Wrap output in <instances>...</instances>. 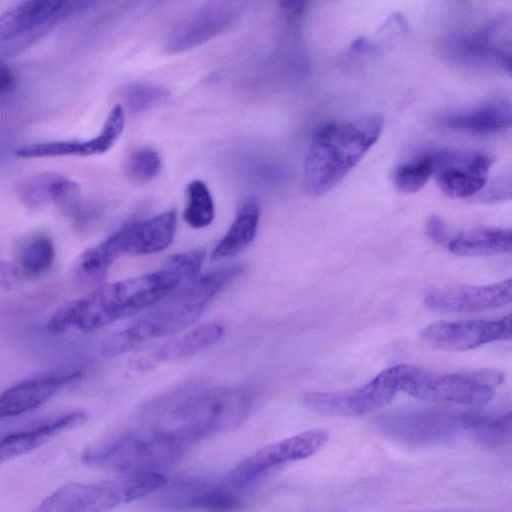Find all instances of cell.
<instances>
[{
    "mask_svg": "<svg viewBox=\"0 0 512 512\" xmlns=\"http://www.w3.org/2000/svg\"><path fill=\"white\" fill-rule=\"evenodd\" d=\"M204 256L203 249L178 253L158 270L105 284L82 298L71 300L54 312L47 322V330L59 334L76 327L91 332L137 315L194 280Z\"/></svg>",
    "mask_w": 512,
    "mask_h": 512,
    "instance_id": "cell-1",
    "label": "cell"
},
{
    "mask_svg": "<svg viewBox=\"0 0 512 512\" xmlns=\"http://www.w3.org/2000/svg\"><path fill=\"white\" fill-rule=\"evenodd\" d=\"M254 387L213 388L168 399L147 407L139 425L162 433L191 448L208 436L232 429L251 413Z\"/></svg>",
    "mask_w": 512,
    "mask_h": 512,
    "instance_id": "cell-2",
    "label": "cell"
},
{
    "mask_svg": "<svg viewBox=\"0 0 512 512\" xmlns=\"http://www.w3.org/2000/svg\"><path fill=\"white\" fill-rule=\"evenodd\" d=\"M241 266H229L197 276L110 336L101 354L110 358L138 345L179 333L193 324L209 303L242 272Z\"/></svg>",
    "mask_w": 512,
    "mask_h": 512,
    "instance_id": "cell-3",
    "label": "cell"
},
{
    "mask_svg": "<svg viewBox=\"0 0 512 512\" xmlns=\"http://www.w3.org/2000/svg\"><path fill=\"white\" fill-rule=\"evenodd\" d=\"M384 118L378 113L335 121L314 135L303 167L302 185L318 197L339 184L378 141Z\"/></svg>",
    "mask_w": 512,
    "mask_h": 512,
    "instance_id": "cell-4",
    "label": "cell"
},
{
    "mask_svg": "<svg viewBox=\"0 0 512 512\" xmlns=\"http://www.w3.org/2000/svg\"><path fill=\"white\" fill-rule=\"evenodd\" d=\"M187 450L154 432L136 426L87 447L82 461L122 474L157 471L177 462Z\"/></svg>",
    "mask_w": 512,
    "mask_h": 512,
    "instance_id": "cell-5",
    "label": "cell"
},
{
    "mask_svg": "<svg viewBox=\"0 0 512 512\" xmlns=\"http://www.w3.org/2000/svg\"><path fill=\"white\" fill-rule=\"evenodd\" d=\"M166 483V477L155 471L122 474L118 479L95 483H70L30 512H107L157 492Z\"/></svg>",
    "mask_w": 512,
    "mask_h": 512,
    "instance_id": "cell-6",
    "label": "cell"
},
{
    "mask_svg": "<svg viewBox=\"0 0 512 512\" xmlns=\"http://www.w3.org/2000/svg\"><path fill=\"white\" fill-rule=\"evenodd\" d=\"M504 377L501 371L492 369L438 374L402 364L399 391L426 402L480 406L491 401L494 388Z\"/></svg>",
    "mask_w": 512,
    "mask_h": 512,
    "instance_id": "cell-7",
    "label": "cell"
},
{
    "mask_svg": "<svg viewBox=\"0 0 512 512\" xmlns=\"http://www.w3.org/2000/svg\"><path fill=\"white\" fill-rule=\"evenodd\" d=\"M95 5L93 1H22L0 15V55L13 56L44 37L63 20Z\"/></svg>",
    "mask_w": 512,
    "mask_h": 512,
    "instance_id": "cell-8",
    "label": "cell"
},
{
    "mask_svg": "<svg viewBox=\"0 0 512 512\" xmlns=\"http://www.w3.org/2000/svg\"><path fill=\"white\" fill-rule=\"evenodd\" d=\"M399 380L400 365H395L358 388L341 392H307L299 400L305 409L318 415L362 416L389 404L399 392Z\"/></svg>",
    "mask_w": 512,
    "mask_h": 512,
    "instance_id": "cell-9",
    "label": "cell"
},
{
    "mask_svg": "<svg viewBox=\"0 0 512 512\" xmlns=\"http://www.w3.org/2000/svg\"><path fill=\"white\" fill-rule=\"evenodd\" d=\"M328 440V431L313 429L271 443L235 466L223 482L242 493L275 469L313 456L326 445Z\"/></svg>",
    "mask_w": 512,
    "mask_h": 512,
    "instance_id": "cell-10",
    "label": "cell"
},
{
    "mask_svg": "<svg viewBox=\"0 0 512 512\" xmlns=\"http://www.w3.org/2000/svg\"><path fill=\"white\" fill-rule=\"evenodd\" d=\"M504 15L492 17L476 30L448 40L445 49L454 61L510 74V25Z\"/></svg>",
    "mask_w": 512,
    "mask_h": 512,
    "instance_id": "cell-11",
    "label": "cell"
},
{
    "mask_svg": "<svg viewBox=\"0 0 512 512\" xmlns=\"http://www.w3.org/2000/svg\"><path fill=\"white\" fill-rule=\"evenodd\" d=\"M435 177L450 198H473L488 181L493 158L480 152L440 150L433 152Z\"/></svg>",
    "mask_w": 512,
    "mask_h": 512,
    "instance_id": "cell-12",
    "label": "cell"
},
{
    "mask_svg": "<svg viewBox=\"0 0 512 512\" xmlns=\"http://www.w3.org/2000/svg\"><path fill=\"white\" fill-rule=\"evenodd\" d=\"M159 492L157 503L169 510L235 512L243 507L241 492L230 488L223 480L219 484L197 479L167 482Z\"/></svg>",
    "mask_w": 512,
    "mask_h": 512,
    "instance_id": "cell-13",
    "label": "cell"
},
{
    "mask_svg": "<svg viewBox=\"0 0 512 512\" xmlns=\"http://www.w3.org/2000/svg\"><path fill=\"white\" fill-rule=\"evenodd\" d=\"M431 347L445 351H467L487 343L509 340L512 336L511 315L499 320L440 321L420 332Z\"/></svg>",
    "mask_w": 512,
    "mask_h": 512,
    "instance_id": "cell-14",
    "label": "cell"
},
{
    "mask_svg": "<svg viewBox=\"0 0 512 512\" xmlns=\"http://www.w3.org/2000/svg\"><path fill=\"white\" fill-rule=\"evenodd\" d=\"M177 212L168 210L144 220L126 223L103 243L117 259L122 255H146L166 249L173 241Z\"/></svg>",
    "mask_w": 512,
    "mask_h": 512,
    "instance_id": "cell-15",
    "label": "cell"
},
{
    "mask_svg": "<svg viewBox=\"0 0 512 512\" xmlns=\"http://www.w3.org/2000/svg\"><path fill=\"white\" fill-rule=\"evenodd\" d=\"M238 6L211 2L178 24L165 38L164 51L177 54L193 49L226 30L236 19Z\"/></svg>",
    "mask_w": 512,
    "mask_h": 512,
    "instance_id": "cell-16",
    "label": "cell"
},
{
    "mask_svg": "<svg viewBox=\"0 0 512 512\" xmlns=\"http://www.w3.org/2000/svg\"><path fill=\"white\" fill-rule=\"evenodd\" d=\"M512 301L510 278L490 285H458L430 291L425 305L436 311L473 313L497 309Z\"/></svg>",
    "mask_w": 512,
    "mask_h": 512,
    "instance_id": "cell-17",
    "label": "cell"
},
{
    "mask_svg": "<svg viewBox=\"0 0 512 512\" xmlns=\"http://www.w3.org/2000/svg\"><path fill=\"white\" fill-rule=\"evenodd\" d=\"M125 113L120 104L109 112L101 131L87 140H65L33 143L15 150L18 158H46L60 156H93L109 151L122 134Z\"/></svg>",
    "mask_w": 512,
    "mask_h": 512,
    "instance_id": "cell-18",
    "label": "cell"
},
{
    "mask_svg": "<svg viewBox=\"0 0 512 512\" xmlns=\"http://www.w3.org/2000/svg\"><path fill=\"white\" fill-rule=\"evenodd\" d=\"M83 373L82 368L63 369L16 383L0 394V419L39 407L63 386L81 378Z\"/></svg>",
    "mask_w": 512,
    "mask_h": 512,
    "instance_id": "cell-19",
    "label": "cell"
},
{
    "mask_svg": "<svg viewBox=\"0 0 512 512\" xmlns=\"http://www.w3.org/2000/svg\"><path fill=\"white\" fill-rule=\"evenodd\" d=\"M86 418L84 411L72 410L19 429L0 432V464L31 452L53 436L82 424Z\"/></svg>",
    "mask_w": 512,
    "mask_h": 512,
    "instance_id": "cell-20",
    "label": "cell"
},
{
    "mask_svg": "<svg viewBox=\"0 0 512 512\" xmlns=\"http://www.w3.org/2000/svg\"><path fill=\"white\" fill-rule=\"evenodd\" d=\"M460 414L445 409H422L385 417L382 425L411 441L441 440L460 427Z\"/></svg>",
    "mask_w": 512,
    "mask_h": 512,
    "instance_id": "cell-21",
    "label": "cell"
},
{
    "mask_svg": "<svg viewBox=\"0 0 512 512\" xmlns=\"http://www.w3.org/2000/svg\"><path fill=\"white\" fill-rule=\"evenodd\" d=\"M511 113L510 101L497 98L450 113L442 119V124L457 131L490 134L509 127Z\"/></svg>",
    "mask_w": 512,
    "mask_h": 512,
    "instance_id": "cell-22",
    "label": "cell"
},
{
    "mask_svg": "<svg viewBox=\"0 0 512 512\" xmlns=\"http://www.w3.org/2000/svg\"><path fill=\"white\" fill-rule=\"evenodd\" d=\"M260 219V205L257 198L250 196L240 204L236 217L227 232L215 246L211 259L231 258L255 239Z\"/></svg>",
    "mask_w": 512,
    "mask_h": 512,
    "instance_id": "cell-23",
    "label": "cell"
},
{
    "mask_svg": "<svg viewBox=\"0 0 512 512\" xmlns=\"http://www.w3.org/2000/svg\"><path fill=\"white\" fill-rule=\"evenodd\" d=\"M449 250L462 257L489 256L510 253L512 232L510 229L476 227L462 231L448 242Z\"/></svg>",
    "mask_w": 512,
    "mask_h": 512,
    "instance_id": "cell-24",
    "label": "cell"
},
{
    "mask_svg": "<svg viewBox=\"0 0 512 512\" xmlns=\"http://www.w3.org/2000/svg\"><path fill=\"white\" fill-rule=\"evenodd\" d=\"M224 334L220 322H209L163 343L150 356L145 365L155 362L174 361L195 355L217 343Z\"/></svg>",
    "mask_w": 512,
    "mask_h": 512,
    "instance_id": "cell-25",
    "label": "cell"
},
{
    "mask_svg": "<svg viewBox=\"0 0 512 512\" xmlns=\"http://www.w3.org/2000/svg\"><path fill=\"white\" fill-rule=\"evenodd\" d=\"M460 427L481 445L493 448L505 446L511 440V412L499 415L478 411L462 412Z\"/></svg>",
    "mask_w": 512,
    "mask_h": 512,
    "instance_id": "cell-26",
    "label": "cell"
},
{
    "mask_svg": "<svg viewBox=\"0 0 512 512\" xmlns=\"http://www.w3.org/2000/svg\"><path fill=\"white\" fill-rule=\"evenodd\" d=\"M55 255L52 238L44 232H33L17 244L14 265L22 278L36 277L52 267Z\"/></svg>",
    "mask_w": 512,
    "mask_h": 512,
    "instance_id": "cell-27",
    "label": "cell"
},
{
    "mask_svg": "<svg viewBox=\"0 0 512 512\" xmlns=\"http://www.w3.org/2000/svg\"><path fill=\"white\" fill-rule=\"evenodd\" d=\"M214 215L213 197L205 182L199 179L191 181L186 188L184 221L192 228L201 229L211 224Z\"/></svg>",
    "mask_w": 512,
    "mask_h": 512,
    "instance_id": "cell-28",
    "label": "cell"
},
{
    "mask_svg": "<svg viewBox=\"0 0 512 512\" xmlns=\"http://www.w3.org/2000/svg\"><path fill=\"white\" fill-rule=\"evenodd\" d=\"M434 173V154L426 153L400 164L393 173V183L398 191L411 194L423 188Z\"/></svg>",
    "mask_w": 512,
    "mask_h": 512,
    "instance_id": "cell-29",
    "label": "cell"
},
{
    "mask_svg": "<svg viewBox=\"0 0 512 512\" xmlns=\"http://www.w3.org/2000/svg\"><path fill=\"white\" fill-rule=\"evenodd\" d=\"M162 169L160 154L149 147L133 150L126 162V174L134 182L146 183L159 175Z\"/></svg>",
    "mask_w": 512,
    "mask_h": 512,
    "instance_id": "cell-30",
    "label": "cell"
},
{
    "mask_svg": "<svg viewBox=\"0 0 512 512\" xmlns=\"http://www.w3.org/2000/svg\"><path fill=\"white\" fill-rule=\"evenodd\" d=\"M57 176L58 173L45 172L23 180L18 186V196L22 203L34 209L49 202L52 186Z\"/></svg>",
    "mask_w": 512,
    "mask_h": 512,
    "instance_id": "cell-31",
    "label": "cell"
},
{
    "mask_svg": "<svg viewBox=\"0 0 512 512\" xmlns=\"http://www.w3.org/2000/svg\"><path fill=\"white\" fill-rule=\"evenodd\" d=\"M169 97V92L160 86L151 84H132L125 89L124 98L130 111L140 113L147 111Z\"/></svg>",
    "mask_w": 512,
    "mask_h": 512,
    "instance_id": "cell-32",
    "label": "cell"
},
{
    "mask_svg": "<svg viewBox=\"0 0 512 512\" xmlns=\"http://www.w3.org/2000/svg\"><path fill=\"white\" fill-rule=\"evenodd\" d=\"M511 198V173H503L490 183L485 184L483 189L473 199L478 202L494 203Z\"/></svg>",
    "mask_w": 512,
    "mask_h": 512,
    "instance_id": "cell-33",
    "label": "cell"
},
{
    "mask_svg": "<svg viewBox=\"0 0 512 512\" xmlns=\"http://www.w3.org/2000/svg\"><path fill=\"white\" fill-rule=\"evenodd\" d=\"M426 233L437 244H448L447 226L438 215H431L427 221Z\"/></svg>",
    "mask_w": 512,
    "mask_h": 512,
    "instance_id": "cell-34",
    "label": "cell"
},
{
    "mask_svg": "<svg viewBox=\"0 0 512 512\" xmlns=\"http://www.w3.org/2000/svg\"><path fill=\"white\" fill-rule=\"evenodd\" d=\"M22 277L14 263L0 262V289H9Z\"/></svg>",
    "mask_w": 512,
    "mask_h": 512,
    "instance_id": "cell-35",
    "label": "cell"
},
{
    "mask_svg": "<svg viewBox=\"0 0 512 512\" xmlns=\"http://www.w3.org/2000/svg\"><path fill=\"white\" fill-rule=\"evenodd\" d=\"M16 75L12 68L0 57V96L10 93L16 86Z\"/></svg>",
    "mask_w": 512,
    "mask_h": 512,
    "instance_id": "cell-36",
    "label": "cell"
}]
</instances>
